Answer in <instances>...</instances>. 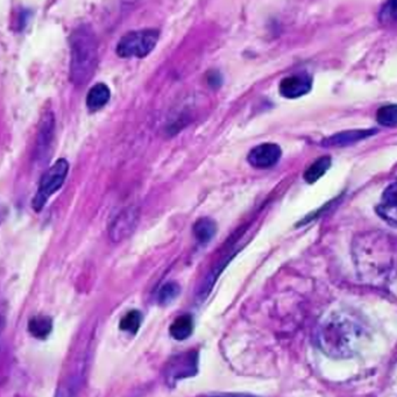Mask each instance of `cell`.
Returning <instances> with one entry per match:
<instances>
[{"label": "cell", "instance_id": "obj_3", "mask_svg": "<svg viewBox=\"0 0 397 397\" xmlns=\"http://www.w3.org/2000/svg\"><path fill=\"white\" fill-rule=\"evenodd\" d=\"M160 39V31L153 29L132 31L121 36L117 45V55L123 59H143L148 56Z\"/></svg>", "mask_w": 397, "mask_h": 397}, {"label": "cell", "instance_id": "obj_2", "mask_svg": "<svg viewBox=\"0 0 397 397\" xmlns=\"http://www.w3.org/2000/svg\"><path fill=\"white\" fill-rule=\"evenodd\" d=\"M98 65V42L93 29L82 25L70 36V72L69 77L75 86L88 84Z\"/></svg>", "mask_w": 397, "mask_h": 397}, {"label": "cell", "instance_id": "obj_13", "mask_svg": "<svg viewBox=\"0 0 397 397\" xmlns=\"http://www.w3.org/2000/svg\"><path fill=\"white\" fill-rule=\"evenodd\" d=\"M375 130H360V131H348L343 132L339 134H336L332 138L327 139V141L324 142V145L327 146H346L350 143H355V142L360 141L362 139H366L367 137L375 134Z\"/></svg>", "mask_w": 397, "mask_h": 397}, {"label": "cell", "instance_id": "obj_12", "mask_svg": "<svg viewBox=\"0 0 397 397\" xmlns=\"http://www.w3.org/2000/svg\"><path fill=\"white\" fill-rule=\"evenodd\" d=\"M194 332V318L192 315H182L171 323L169 334L176 341H185Z\"/></svg>", "mask_w": 397, "mask_h": 397}, {"label": "cell", "instance_id": "obj_11", "mask_svg": "<svg viewBox=\"0 0 397 397\" xmlns=\"http://www.w3.org/2000/svg\"><path fill=\"white\" fill-rule=\"evenodd\" d=\"M111 91L104 83H97L89 90L86 95V107L91 112H96L103 109L110 102Z\"/></svg>", "mask_w": 397, "mask_h": 397}, {"label": "cell", "instance_id": "obj_5", "mask_svg": "<svg viewBox=\"0 0 397 397\" xmlns=\"http://www.w3.org/2000/svg\"><path fill=\"white\" fill-rule=\"evenodd\" d=\"M198 372V352L189 351L175 355L167 362L164 377L168 384L194 376Z\"/></svg>", "mask_w": 397, "mask_h": 397}, {"label": "cell", "instance_id": "obj_7", "mask_svg": "<svg viewBox=\"0 0 397 397\" xmlns=\"http://www.w3.org/2000/svg\"><path fill=\"white\" fill-rule=\"evenodd\" d=\"M312 78L306 74L293 75L281 81L280 93L286 98H298L311 90Z\"/></svg>", "mask_w": 397, "mask_h": 397}, {"label": "cell", "instance_id": "obj_18", "mask_svg": "<svg viewBox=\"0 0 397 397\" xmlns=\"http://www.w3.org/2000/svg\"><path fill=\"white\" fill-rule=\"evenodd\" d=\"M376 120L380 125L387 127H395L397 126V105L389 104L381 107L376 114Z\"/></svg>", "mask_w": 397, "mask_h": 397}, {"label": "cell", "instance_id": "obj_6", "mask_svg": "<svg viewBox=\"0 0 397 397\" xmlns=\"http://www.w3.org/2000/svg\"><path fill=\"white\" fill-rule=\"evenodd\" d=\"M281 148L275 143H263L253 148L247 156V161L252 167L258 169L272 168L280 161Z\"/></svg>", "mask_w": 397, "mask_h": 397}, {"label": "cell", "instance_id": "obj_14", "mask_svg": "<svg viewBox=\"0 0 397 397\" xmlns=\"http://www.w3.org/2000/svg\"><path fill=\"white\" fill-rule=\"evenodd\" d=\"M192 232L199 244H208L216 235L217 225L211 218L204 217L194 224Z\"/></svg>", "mask_w": 397, "mask_h": 397}, {"label": "cell", "instance_id": "obj_20", "mask_svg": "<svg viewBox=\"0 0 397 397\" xmlns=\"http://www.w3.org/2000/svg\"><path fill=\"white\" fill-rule=\"evenodd\" d=\"M180 291H181L180 290V286L175 282L164 284L159 293V303L161 305L171 304V302L178 298Z\"/></svg>", "mask_w": 397, "mask_h": 397}, {"label": "cell", "instance_id": "obj_16", "mask_svg": "<svg viewBox=\"0 0 397 397\" xmlns=\"http://www.w3.org/2000/svg\"><path fill=\"white\" fill-rule=\"evenodd\" d=\"M331 167V159L329 156H324L320 157L318 160L315 161L313 164L308 168V171H305L304 180L308 183H315L318 181L325 173L327 169Z\"/></svg>", "mask_w": 397, "mask_h": 397}, {"label": "cell", "instance_id": "obj_10", "mask_svg": "<svg viewBox=\"0 0 397 397\" xmlns=\"http://www.w3.org/2000/svg\"><path fill=\"white\" fill-rule=\"evenodd\" d=\"M54 131H55L54 114L52 112H48L41 119L39 134H38V140H36V155L39 159L49 150L50 145L53 141Z\"/></svg>", "mask_w": 397, "mask_h": 397}, {"label": "cell", "instance_id": "obj_1", "mask_svg": "<svg viewBox=\"0 0 397 397\" xmlns=\"http://www.w3.org/2000/svg\"><path fill=\"white\" fill-rule=\"evenodd\" d=\"M362 327L346 315H332L318 327L317 341L320 348L330 357H351L361 343Z\"/></svg>", "mask_w": 397, "mask_h": 397}, {"label": "cell", "instance_id": "obj_8", "mask_svg": "<svg viewBox=\"0 0 397 397\" xmlns=\"http://www.w3.org/2000/svg\"><path fill=\"white\" fill-rule=\"evenodd\" d=\"M376 211L383 219L397 225V180L384 190Z\"/></svg>", "mask_w": 397, "mask_h": 397}, {"label": "cell", "instance_id": "obj_17", "mask_svg": "<svg viewBox=\"0 0 397 397\" xmlns=\"http://www.w3.org/2000/svg\"><path fill=\"white\" fill-rule=\"evenodd\" d=\"M142 315L138 310H132L121 318L119 327L120 330L126 331L128 334H137L141 327Z\"/></svg>", "mask_w": 397, "mask_h": 397}, {"label": "cell", "instance_id": "obj_4", "mask_svg": "<svg viewBox=\"0 0 397 397\" xmlns=\"http://www.w3.org/2000/svg\"><path fill=\"white\" fill-rule=\"evenodd\" d=\"M69 164L65 159H59L48 171H45L40 180L39 189L33 198L32 206L36 212H40L46 205L48 199L59 192L67 178Z\"/></svg>", "mask_w": 397, "mask_h": 397}, {"label": "cell", "instance_id": "obj_15", "mask_svg": "<svg viewBox=\"0 0 397 397\" xmlns=\"http://www.w3.org/2000/svg\"><path fill=\"white\" fill-rule=\"evenodd\" d=\"M29 334L38 339H47L53 331V320L48 316H36L29 322Z\"/></svg>", "mask_w": 397, "mask_h": 397}, {"label": "cell", "instance_id": "obj_9", "mask_svg": "<svg viewBox=\"0 0 397 397\" xmlns=\"http://www.w3.org/2000/svg\"><path fill=\"white\" fill-rule=\"evenodd\" d=\"M137 219H138V213L135 212L134 210L127 209L123 211L111 225V238L114 242H119L125 237H127L128 234H131Z\"/></svg>", "mask_w": 397, "mask_h": 397}, {"label": "cell", "instance_id": "obj_19", "mask_svg": "<svg viewBox=\"0 0 397 397\" xmlns=\"http://www.w3.org/2000/svg\"><path fill=\"white\" fill-rule=\"evenodd\" d=\"M380 22L382 25H397V0H388L380 12Z\"/></svg>", "mask_w": 397, "mask_h": 397}]
</instances>
